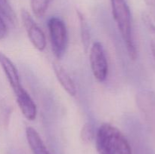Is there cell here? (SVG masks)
Listing matches in <instances>:
<instances>
[{
	"instance_id": "obj_15",
	"label": "cell",
	"mask_w": 155,
	"mask_h": 154,
	"mask_svg": "<svg viewBox=\"0 0 155 154\" xmlns=\"http://www.w3.org/2000/svg\"><path fill=\"white\" fill-rule=\"evenodd\" d=\"M136 154H154L152 150L145 143H141L136 147Z\"/></svg>"
},
{
	"instance_id": "obj_4",
	"label": "cell",
	"mask_w": 155,
	"mask_h": 154,
	"mask_svg": "<svg viewBox=\"0 0 155 154\" xmlns=\"http://www.w3.org/2000/svg\"><path fill=\"white\" fill-rule=\"evenodd\" d=\"M0 66L7 78L16 98L17 104L30 98V95L24 88L21 82L20 75L15 63L8 57L0 51Z\"/></svg>"
},
{
	"instance_id": "obj_9",
	"label": "cell",
	"mask_w": 155,
	"mask_h": 154,
	"mask_svg": "<svg viewBox=\"0 0 155 154\" xmlns=\"http://www.w3.org/2000/svg\"><path fill=\"white\" fill-rule=\"evenodd\" d=\"M26 137L33 154H51L35 128L27 127Z\"/></svg>"
},
{
	"instance_id": "obj_8",
	"label": "cell",
	"mask_w": 155,
	"mask_h": 154,
	"mask_svg": "<svg viewBox=\"0 0 155 154\" xmlns=\"http://www.w3.org/2000/svg\"><path fill=\"white\" fill-rule=\"evenodd\" d=\"M52 67L56 78L64 90L71 96H75L77 95V88L66 69L57 62H53Z\"/></svg>"
},
{
	"instance_id": "obj_2",
	"label": "cell",
	"mask_w": 155,
	"mask_h": 154,
	"mask_svg": "<svg viewBox=\"0 0 155 154\" xmlns=\"http://www.w3.org/2000/svg\"><path fill=\"white\" fill-rule=\"evenodd\" d=\"M112 14L125 43L127 52L132 60L137 57V50L133 36L132 17L126 0H110Z\"/></svg>"
},
{
	"instance_id": "obj_10",
	"label": "cell",
	"mask_w": 155,
	"mask_h": 154,
	"mask_svg": "<svg viewBox=\"0 0 155 154\" xmlns=\"http://www.w3.org/2000/svg\"><path fill=\"white\" fill-rule=\"evenodd\" d=\"M77 17H78L79 24H80V37H81V42L83 44V49L86 52H87L90 45V30L89 26L88 24L87 20H86L85 15L82 13L80 11H77Z\"/></svg>"
},
{
	"instance_id": "obj_13",
	"label": "cell",
	"mask_w": 155,
	"mask_h": 154,
	"mask_svg": "<svg viewBox=\"0 0 155 154\" xmlns=\"http://www.w3.org/2000/svg\"><path fill=\"white\" fill-rule=\"evenodd\" d=\"M52 0H30V6L33 13L38 18L42 17L48 10Z\"/></svg>"
},
{
	"instance_id": "obj_14",
	"label": "cell",
	"mask_w": 155,
	"mask_h": 154,
	"mask_svg": "<svg viewBox=\"0 0 155 154\" xmlns=\"http://www.w3.org/2000/svg\"><path fill=\"white\" fill-rule=\"evenodd\" d=\"M95 137V131L93 126L89 122H86L80 131V138L83 143H89Z\"/></svg>"
},
{
	"instance_id": "obj_6",
	"label": "cell",
	"mask_w": 155,
	"mask_h": 154,
	"mask_svg": "<svg viewBox=\"0 0 155 154\" xmlns=\"http://www.w3.org/2000/svg\"><path fill=\"white\" fill-rule=\"evenodd\" d=\"M21 20L29 39L35 48L42 51L46 47V38L43 31L34 21L30 14L25 9L21 11Z\"/></svg>"
},
{
	"instance_id": "obj_16",
	"label": "cell",
	"mask_w": 155,
	"mask_h": 154,
	"mask_svg": "<svg viewBox=\"0 0 155 154\" xmlns=\"http://www.w3.org/2000/svg\"><path fill=\"white\" fill-rule=\"evenodd\" d=\"M145 2L149 11L148 15L152 17L153 20L155 21V0H145Z\"/></svg>"
},
{
	"instance_id": "obj_7",
	"label": "cell",
	"mask_w": 155,
	"mask_h": 154,
	"mask_svg": "<svg viewBox=\"0 0 155 154\" xmlns=\"http://www.w3.org/2000/svg\"><path fill=\"white\" fill-rule=\"evenodd\" d=\"M136 102L150 128L155 132V92L150 90L140 91L136 95Z\"/></svg>"
},
{
	"instance_id": "obj_1",
	"label": "cell",
	"mask_w": 155,
	"mask_h": 154,
	"mask_svg": "<svg viewBox=\"0 0 155 154\" xmlns=\"http://www.w3.org/2000/svg\"><path fill=\"white\" fill-rule=\"evenodd\" d=\"M99 154H132L130 143L124 134L114 125L104 123L95 134Z\"/></svg>"
},
{
	"instance_id": "obj_17",
	"label": "cell",
	"mask_w": 155,
	"mask_h": 154,
	"mask_svg": "<svg viewBox=\"0 0 155 154\" xmlns=\"http://www.w3.org/2000/svg\"><path fill=\"white\" fill-rule=\"evenodd\" d=\"M8 34V28L4 20L0 15V40L5 39Z\"/></svg>"
},
{
	"instance_id": "obj_11",
	"label": "cell",
	"mask_w": 155,
	"mask_h": 154,
	"mask_svg": "<svg viewBox=\"0 0 155 154\" xmlns=\"http://www.w3.org/2000/svg\"><path fill=\"white\" fill-rule=\"evenodd\" d=\"M0 14L10 24L15 26L18 22L16 14L8 0H0Z\"/></svg>"
},
{
	"instance_id": "obj_12",
	"label": "cell",
	"mask_w": 155,
	"mask_h": 154,
	"mask_svg": "<svg viewBox=\"0 0 155 154\" xmlns=\"http://www.w3.org/2000/svg\"><path fill=\"white\" fill-rule=\"evenodd\" d=\"M142 21L149 34L151 53L155 60V24L149 15L146 13H144L142 14Z\"/></svg>"
},
{
	"instance_id": "obj_5",
	"label": "cell",
	"mask_w": 155,
	"mask_h": 154,
	"mask_svg": "<svg viewBox=\"0 0 155 154\" xmlns=\"http://www.w3.org/2000/svg\"><path fill=\"white\" fill-rule=\"evenodd\" d=\"M89 61L95 79L100 82L105 81L108 74V63L101 42H95L92 44L89 52Z\"/></svg>"
},
{
	"instance_id": "obj_3",
	"label": "cell",
	"mask_w": 155,
	"mask_h": 154,
	"mask_svg": "<svg viewBox=\"0 0 155 154\" xmlns=\"http://www.w3.org/2000/svg\"><path fill=\"white\" fill-rule=\"evenodd\" d=\"M51 49L54 57L61 59L68 47V30L64 22L58 17H51L48 21Z\"/></svg>"
}]
</instances>
